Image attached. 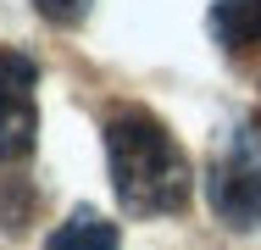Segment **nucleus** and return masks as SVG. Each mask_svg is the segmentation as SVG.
I'll return each instance as SVG.
<instances>
[{
  "label": "nucleus",
  "instance_id": "obj_6",
  "mask_svg": "<svg viewBox=\"0 0 261 250\" xmlns=\"http://www.w3.org/2000/svg\"><path fill=\"white\" fill-rule=\"evenodd\" d=\"M34 11L45 22H56V28H78L84 11H89V0H34Z\"/></svg>",
  "mask_w": 261,
  "mask_h": 250
},
{
  "label": "nucleus",
  "instance_id": "obj_4",
  "mask_svg": "<svg viewBox=\"0 0 261 250\" xmlns=\"http://www.w3.org/2000/svg\"><path fill=\"white\" fill-rule=\"evenodd\" d=\"M45 250H122V234H117V222L100 217L95 206H78V211H67V222H56Z\"/></svg>",
  "mask_w": 261,
  "mask_h": 250
},
{
  "label": "nucleus",
  "instance_id": "obj_5",
  "mask_svg": "<svg viewBox=\"0 0 261 250\" xmlns=\"http://www.w3.org/2000/svg\"><path fill=\"white\" fill-rule=\"evenodd\" d=\"M211 39L228 56L261 45V0H211Z\"/></svg>",
  "mask_w": 261,
  "mask_h": 250
},
{
  "label": "nucleus",
  "instance_id": "obj_7",
  "mask_svg": "<svg viewBox=\"0 0 261 250\" xmlns=\"http://www.w3.org/2000/svg\"><path fill=\"white\" fill-rule=\"evenodd\" d=\"M256 134H261V106H256Z\"/></svg>",
  "mask_w": 261,
  "mask_h": 250
},
{
  "label": "nucleus",
  "instance_id": "obj_3",
  "mask_svg": "<svg viewBox=\"0 0 261 250\" xmlns=\"http://www.w3.org/2000/svg\"><path fill=\"white\" fill-rule=\"evenodd\" d=\"M39 145V61L0 45V167L28 161Z\"/></svg>",
  "mask_w": 261,
  "mask_h": 250
},
{
  "label": "nucleus",
  "instance_id": "obj_2",
  "mask_svg": "<svg viewBox=\"0 0 261 250\" xmlns=\"http://www.w3.org/2000/svg\"><path fill=\"white\" fill-rule=\"evenodd\" d=\"M206 206L228 234L261 228V134L239 128L206 167Z\"/></svg>",
  "mask_w": 261,
  "mask_h": 250
},
{
  "label": "nucleus",
  "instance_id": "obj_1",
  "mask_svg": "<svg viewBox=\"0 0 261 250\" xmlns=\"http://www.w3.org/2000/svg\"><path fill=\"white\" fill-rule=\"evenodd\" d=\"M106 172L128 217H172L195 195V167L156 111L122 106L106 122Z\"/></svg>",
  "mask_w": 261,
  "mask_h": 250
}]
</instances>
